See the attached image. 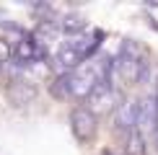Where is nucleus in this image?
Instances as JSON below:
<instances>
[{
	"instance_id": "nucleus-1",
	"label": "nucleus",
	"mask_w": 158,
	"mask_h": 155,
	"mask_svg": "<svg viewBox=\"0 0 158 155\" xmlns=\"http://www.w3.org/2000/svg\"><path fill=\"white\" fill-rule=\"evenodd\" d=\"M96 127H98L96 114H91L85 106H78L70 111V129H73L78 142H88L96 134Z\"/></svg>"
},
{
	"instance_id": "nucleus-2",
	"label": "nucleus",
	"mask_w": 158,
	"mask_h": 155,
	"mask_svg": "<svg viewBox=\"0 0 158 155\" xmlns=\"http://www.w3.org/2000/svg\"><path fill=\"white\" fill-rule=\"evenodd\" d=\"M88 111L91 114H104L109 111V109H117V93H114V85H109V83H98V85L91 90L88 98Z\"/></svg>"
},
{
	"instance_id": "nucleus-3",
	"label": "nucleus",
	"mask_w": 158,
	"mask_h": 155,
	"mask_svg": "<svg viewBox=\"0 0 158 155\" xmlns=\"http://www.w3.org/2000/svg\"><path fill=\"white\" fill-rule=\"evenodd\" d=\"M114 127L117 132L130 134L132 129H137V101H122L114 109Z\"/></svg>"
},
{
	"instance_id": "nucleus-4",
	"label": "nucleus",
	"mask_w": 158,
	"mask_h": 155,
	"mask_svg": "<svg viewBox=\"0 0 158 155\" xmlns=\"http://www.w3.org/2000/svg\"><path fill=\"white\" fill-rule=\"evenodd\" d=\"M137 129H158V101L156 96H145L137 101Z\"/></svg>"
},
{
	"instance_id": "nucleus-5",
	"label": "nucleus",
	"mask_w": 158,
	"mask_h": 155,
	"mask_svg": "<svg viewBox=\"0 0 158 155\" xmlns=\"http://www.w3.org/2000/svg\"><path fill=\"white\" fill-rule=\"evenodd\" d=\"M39 54H42V49H39V44L34 42V36H21L16 42V47H13V57L21 65L39 62Z\"/></svg>"
},
{
	"instance_id": "nucleus-6",
	"label": "nucleus",
	"mask_w": 158,
	"mask_h": 155,
	"mask_svg": "<svg viewBox=\"0 0 158 155\" xmlns=\"http://www.w3.org/2000/svg\"><path fill=\"white\" fill-rule=\"evenodd\" d=\"M81 65H83V57L78 54V52L68 49V47H62V49L55 54V70H57L60 75H65V73H73V70H78Z\"/></svg>"
},
{
	"instance_id": "nucleus-7",
	"label": "nucleus",
	"mask_w": 158,
	"mask_h": 155,
	"mask_svg": "<svg viewBox=\"0 0 158 155\" xmlns=\"http://www.w3.org/2000/svg\"><path fill=\"white\" fill-rule=\"evenodd\" d=\"M124 155H148V145H145V134L140 129H132L124 140Z\"/></svg>"
},
{
	"instance_id": "nucleus-8",
	"label": "nucleus",
	"mask_w": 158,
	"mask_h": 155,
	"mask_svg": "<svg viewBox=\"0 0 158 155\" xmlns=\"http://www.w3.org/2000/svg\"><path fill=\"white\" fill-rule=\"evenodd\" d=\"M10 57H13V44L8 42V39H0V67H3Z\"/></svg>"
},
{
	"instance_id": "nucleus-9",
	"label": "nucleus",
	"mask_w": 158,
	"mask_h": 155,
	"mask_svg": "<svg viewBox=\"0 0 158 155\" xmlns=\"http://www.w3.org/2000/svg\"><path fill=\"white\" fill-rule=\"evenodd\" d=\"M156 147H158V129H156Z\"/></svg>"
}]
</instances>
